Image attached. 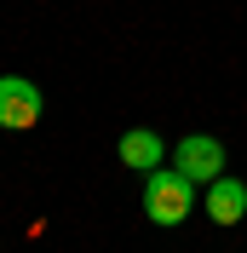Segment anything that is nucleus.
<instances>
[{"mask_svg": "<svg viewBox=\"0 0 247 253\" xmlns=\"http://www.w3.org/2000/svg\"><path fill=\"white\" fill-rule=\"evenodd\" d=\"M196 178H184L178 167H155L144 184V219L150 224H184L196 213Z\"/></svg>", "mask_w": 247, "mask_h": 253, "instance_id": "f257e3e1", "label": "nucleus"}, {"mask_svg": "<svg viewBox=\"0 0 247 253\" xmlns=\"http://www.w3.org/2000/svg\"><path fill=\"white\" fill-rule=\"evenodd\" d=\"M121 161L126 167H138V173H155L161 161H167V144H161V132H150V126H132L121 138Z\"/></svg>", "mask_w": 247, "mask_h": 253, "instance_id": "39448f33", "label": "nucleus"}, {"mask_svg": "<svg viewBox=\"0 0 247 253\" xmlns=\"http://www.w3.org/2000/svg\"><path fill=\"white\" fill-rule=\"evenodd\" d=\"M172 167L184 178H196V184H213V178L224 173V144L207 138V132H190V138L172 150Z\"/></svg>", "mask_w": 247, "mask_h": 253, "instance_id": "7ed1b4c3", "label": "nucleus"}, {"mask_svg": "<svg viewBox=\"0 0 247 253\" xmlns=\"http://www.w3.org/2000/svg\"><path fill=\"white\" fill-rule=\"evenodd\" d=\"M41 110H46V98H41V86L23 75H0V126L6 132H23V126L41 121Z\"/></svg>", "mask_w": 247, "mask_h": 253, "instance_id": "f03ea898", "label": "nucleus"}, {"mask_svg": "<svg viewBox=\"0 0 247 253\" xmlns=\"http://www.w3.org/2000/svg\"><path fill=\"white\" fill-rule=\"evenodd\" d=\"M201 207H207V219H213V224H242V219H247V184L218 173L213 184H201Z\"/></svg>", "mask_w": 247, "mask_h": 253, "instance_id": "20e7f679", "label": "nucleus"}]
</instances>
